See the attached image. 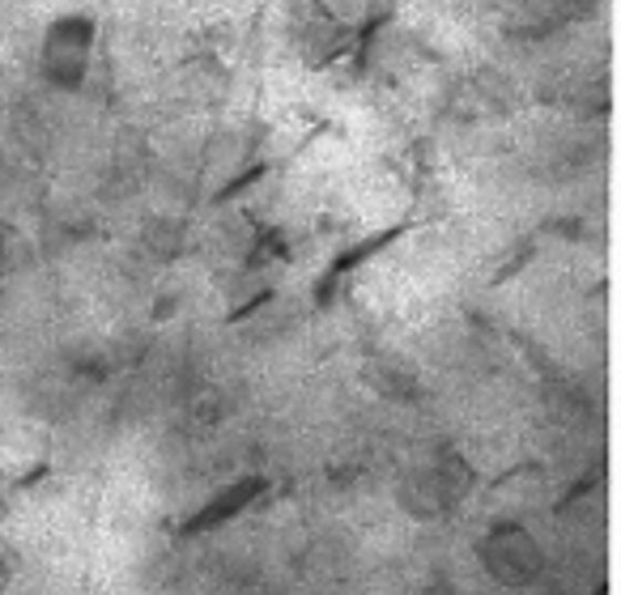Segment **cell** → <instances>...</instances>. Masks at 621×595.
I'll list each match as a JSON object with an SVG mask.
<instances>
[{"mask_svg":"<svg viewBox=\"0 0 621 595\" xmlns=\"http://www.w3.org/2000/svg\"><path fill=\"white\" fill-rule=\"evenodd\" d=\"M482 566L503 587H528L540 574V549L524 528L503 523V528H494L486 541H482Z\"/></svg>","mask_w":621,"mask_h":595,"instance_id":"obj_1","label":"cell"},{"mask_svg":"<svg viewBox=\"0 0 621 595\" xmlns=\"http://www.w3.org/2000/svg\"><path fill=\"white\" fill-rule=\"evenodd\" d=\"M265 477H244V481H235V486H226V489H217L214 498L200 507V511L192 514L188 523L179 528L184 536H200V532H214V528H221V523H230L235 514H244L260 493H265Z\"/></svg>","mask_w":621,"mask_h":595,"instance_id":"obj_2","label":"cell"}]
</instances>
